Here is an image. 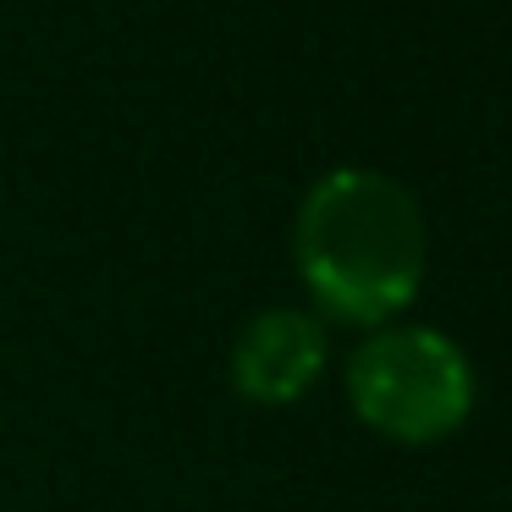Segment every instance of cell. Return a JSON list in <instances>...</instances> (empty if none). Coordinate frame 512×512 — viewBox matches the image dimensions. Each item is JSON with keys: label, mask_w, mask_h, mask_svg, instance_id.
Returning <instances> with one entry per match:
<instances>
[{"label": "cell", "mask_w": 512, "mask_h": 512, "mask_svg": "<svg viewBox=\"0 0 512 512\" xmlns=\"http://www.w3.org/2000/svg\"><path fill=\"white\" fill-rule=\"evenodd\" d=\"M320 364H325L320 320H309L303 309H265L259 320L243 325V336L232 347V386L248 402L281 408V402H298L314 386Z\"/></svg>", "instance_id": "obj_3"}, {"label": "cell", "mask_w": 512, "mask_h": 512, "mask_svg": "<svg viewBox=\"0 0 512 512\" xmlns=\"http://www.w3.org/2000/svg\"><path fill=\"white\" fill-rule=\"evenodd\" d=\"M347 397L369 430L391 441H441L474 413V369L452 336L430 325H386L347 364Z\"/></svg>", "instance_id": "obj_2"}, {"label": "cell", "mask_w": 512, "mask_h": 512, "mask_svg": "<svg viewBox=\"0 0 512 512\" xmlns=\"http://www.w3.org/2000/svg\"><path fill=\"white\" fill-rule=\"evenodd\" d=\"M309 298L342 325H386L424 281V215L386 171L342 166L309 188L292 232Z\"/></svg>", "instance_id": "obj_1"}]
</instances>
